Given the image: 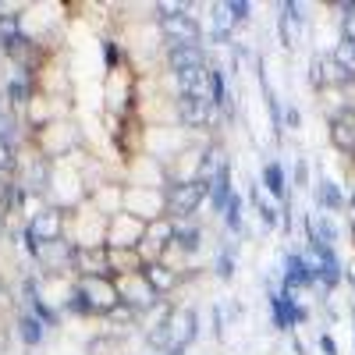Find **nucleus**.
Returning a JSON list of instances; mask_svg holds the SVG:
<instances>
[{
  "instance_id": "4be33fe9",
  "label": "nucleus",
  "mask_w": 355,
  "mask_h": 355,
  "mask_svg": "<svg viewBox=\"0 0 355 355\" xmlns=\"http://www.w3.org/2000/svg\"><path fill=\"white\" fill-rule=\"evenodd\" d=\"M352 245H355V224H352Z\"/></svg>"
},
{
  "instance_id": "412c9836",
  "label": "nucleus",
  "mask_w": 355,
  "mask_h": 355,
  "mask_svg": "<svg viewBox=\"0 0 355 355\" xmlns=\"http://www.w3.org/2000/svg\"><path fill=\"white\" fill-rule=\"evenodd\" d=\"M4 227H8V220H4V217H0V239H4Z\"/></svg>"
},
{
  "instance_id": "ddd939ff",
  "label": "nucleus",
  "mask_w": 355,
  "mask_h": 355,
  "mask_svg": "<svg viewBox=\"0 0 355 355\" xmlns=\"http://www.w3.org/2000/svg\"><path fill=\"white\" fill-rule=\"evenodd\" d=\"M146 277H150V284L157 288V295H171L182 288V274H174L167 263H153V266H146Z\"/></svg>"
},
{
  "instance_id": "f03ea898",
  "label": "nucleus",
  "mask_w": 355,
  "mask_h": 355,
  "mask_svg": "<svg viewBox=\"0 0 355 355\" xmlns=\"http://www.w3.org/2000/svg\"><path fill=\"white\" fill-rule=\"evenodd\" d=\"M33 142L43 150V157H50V160L57 164V160H64V157H71V153L78 150V125L68 121V117H61V121L40 128V132L33 135Z\"/></svg>"
},
{
  "instance_id": "aec40b11",
  "label": "nucleus",
  "mask_w": 355,
  "mask_h": 355,
  "mask_svg": "<svg viewBox=\"0 0 355 355\" xmlns=\"http://www.w3.org/2000/svg\"><path fill=\"white\" fill-rule=\"evenodd\" d=\"M320 352H323V355H338V345H334L331 334H320Z\"/></svg>"
},
{
  "instance_id": "6ab92c4d",
  "label": "nucleus",
  "mask_w": 355,
  "mask_h": 355,
  "mask_svg": "<svg viewBox=\"0 0 355 355\" xmlns=\"http://www.w3.org/2000/svg\"><path fill=\"white\" fill-rule=\"evenodd\" d=\"M295 185L309 189V160L306 157H299V164H295Z\"/></svg>"
},
{
  "instance_id": "9d476101",
  "label": "nucleus",
  "mask_w": 355,
  "mask_h": 355,
  "mask_svg": "<svg viewBox=\"0 0 355 355\" xmlns=\"http://www.w3.org/2000/svg\"><path fill=\"white\" fill-rule=\"evenodd\" d=\"M110 252V277H132L146 270V259L139 256V249H107Z\"/></svg>"
},
{
  "instance_id": "9b49d317",
  "label": "nucleus",
  "mask_w": 355,
  "mask_h": 355,
  "mask_svg": "<svg viewBox=\"0 0 355 355\" xmlns=\"http://www.w3.org/2000/svg\"><path fill=\"white\" fill-rule=\"evenodd\" d=\"M15 334L21 338V345L36 348V345H43V338H46V327H43V320H40V316H33V313L18 309V320H15Z\"/></svg>"
},
{
  "instance_id": "f3484780",
  "label": "nucleus",
  "mask_w": 355,
  "mask_h": 355,
  "mask_svg": "<svg viewBox=\"0 0 355 355\" xmlns=\"http://www.w3.org/2000/svg\"><path fill=\"white\" fill-rule=\"evenodd\" d=\"M338 11H345L341 15V40L355 43V4H338Z\"/></svg>"
},
{
  "instance_id": "2eb2a0df",
  "label": "nucleus",
  "mask_w": 355,
  "mask_h": 355,
  "mask_svg": "<svg viewBox=\"0 0 355 355\" xmlns=\"http://www.w3.org/2000/svg\"><path fill=\"white\" fill-rule=\"evenodd\" d=\"M4 320H18V302H15V291L8 288V281L0 277V327Z\"/></svg>"
},
{
  "instance_id": "20e7f679",
  "label": "nucleus",
  "mask_w": 355,
  "mask_h": 355,
  "mask_svg": "<svg viewBox=\"0 0 355 355\" xmlns=\"http://www.w3.org/2000/svg\"><path fill=\"white\" fill-rule=\"evenodd\" d=\"M167 189H139V185H125V214L153 224L160 217H167Z\"/></svg>"
},
{
  "instance_id": "f257e3e1",
  "label": "nucleus",
  "mask_w": 355,
  "mask_h": 355,
  "mask_svg": "<svg viewBox=\"0 0 355 355\" xmlns=\"http://www.w3.org/2000/svg\"><path fill=\"white\" fill-rule=\"evenodd\" d=\"M153 11L160 15V36L167 40V46H199L202 33L196 15H189L192 8L185 4H153Z\"/></svg>"
},
{
  "instance_id": "f8f14e48",
  "label": "nucleus",
  "mask_w": 355,
  "mask_h": 355,
  "mask_svg": "<svg viewBox=\"0 0 355 355\" xmlns=\"http://www.w3.org/2000/svg\"><path fill=\"white\" fill-rule=\"evenodd\" d=\"M259 185L270 192V196H277L281 202H288V182H284V167H281V160H266V164H263V171H259Z\"/></svg>"
},
{
  "instance_id": "0eeeda50",
  "label": "nucleus",
  "mask_w": 355,
  "mask_h": 355,
  "mask_svg": "<svg viewBox=\"0 0 355 355\" xmlns=\"http://www.w3.org/2000/svg\"><path fill=\"white\" fill-rule=\"evenodd\" d=\"M146 220L132 217V214H117L110 217V227H107V249H139V242L146 239Z\"/></svg>"
},
{
  "instance_id": "a211bd4d",
  "label": "nucleus",
  "mask_w": 355,
  "mask_h": 355,
  "mask_svg": "<svg viewBox=\"0 0 355 355\" xmlns=\"http://www.w3.org/2000/svg\"><path fill=\"white\" fill-rule=\"evenodd\" d=\"M15 160H18V150H11V139L8 135H0V174L11 171Z\"/></svg>"
},
{
  "instance_id": "7ed1b4c3",
  "label": "nucleus",
  "mask_w": 355,
  "mask_h": 355,
  "mask_svg": "<svg viewBox=\"0 0 355 355\" xmlns=\"http://www.w3.org/2000/svg\"><path fill=\"white\" fill-rule=\"evenodd\" d=\"M167 217L171 220H192L199 206L210 199V185L206 182H185V185H167Z\"/></svg>"
},
{
  "instance_id": "6e6552de",
  "label": "nucleus",
  "mask_w": 355,
  "mask_h": 355,
  "mask_svg": "<svg viewBox=\"0 0 355 355\" xmlns=\"http://www.w3.org/2000/svg\"><path fill=\"white\" fill-rule=\"evenodd\" d=\"M306 8L299 4H281V15H277V40L284 50H295L302 43V33H306Z\"/></svg>"
},
{
  "instance_id": "5701e85b",
  "label": "nucleus",
  "mask_w": 355,
  "mask_h": 355,
  "mask_svg": "<svg viewBox=\"0 0 355 355\" xmlns=\"http://www.w3.org/2000/svg\"><path fill=\"white\" fill-rule=\"evenodd\" d=\"M0 96H4V93H0ZM0 107H4V103H0Z\"/></svg>"
},
{
  "instance_id": "423d86ee",
  "label": "nucleus",
  "mask_w": 355,
  "mask_h": 355,
  "mask_svg": "<svg viewBox=\"0 0 355 355\" xmlns=\"http://www.w3.org/2000/svg\"><path fill=\"white\" fill-rule=\"evenodd\" d=\"M117 291H121V302L132 306L135 313H150L157 302H160V295L157 288L150 284V277L142 274H132V277H117Z\"/></svg>"
},
{
  "instance_id": "dca6fc26",
  "label": "nucleus",
  "mask_w": 355,
  "mask_h": 355,
  "mask_svg": "<svg viewBox=\"0 0 355 355\" xmlns=\"http://www.w3.org/2000/svg\"><path fill=\"white\" fill-rule=\"evenodd\" d=\"M214 277H220V281H231V277H234V249H231V245L217 252V259H214Z\"/></svg>"
},
{
  "instance_id": "4468645a",
  "label": "nucleus",
  "mask_w": 355,
  "mask_h": 355,
  "mask_svg": "<svg viewBox=\"0 0 355 355\" xmlns=\"http://www.w3.org/2000/svg\"><path fill=\"white\" fill-rule=\"evenodd\" d=\"M85 355H128L125 334H110V331H103L100 338H93V341L85 345Z\"/></svg>"
},
{
  "instance_id": "39448f33",
  "label": "nucleus",
  "mask_w": 355,
  "mask_h": 355,
  "mask_svg": "<svg viewBox=\"0 0 355 355\" xmlns=\"http://www.w3.org/2000/svg\"><path fill=\"white\" fill-rule=\"evenodd\" d=\"M25 239H28V245L68 239V214L61 206H43V210L25 224Z\"/></svg>"
},
{
  "instance_id": "1a4fd4ad",
  "label": "nucleus",
  "mask_w": 355,
  "mask_h": 355,
  "mask_svg": "<svg viewBox=\"0 0 355 355\" xmlns=\"http://www.w3.org/2000/svg\"><path fill=\"white\" fill-rule=\"evenodd\" d=\"M75 277H110V252L103 249H78L75 252Z\"/></svg>"
}]
</instances>
